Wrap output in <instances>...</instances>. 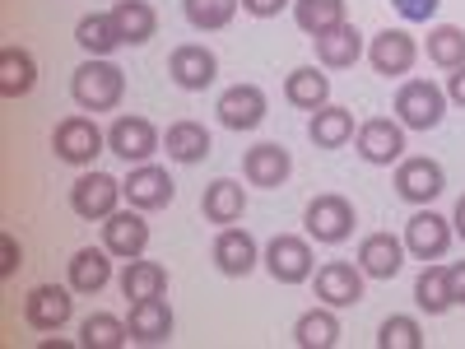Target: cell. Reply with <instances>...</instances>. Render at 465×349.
Here are the masks:
<instances>
[{
	"instance_id": "6da1fadb",
	"label": "cell",
	"mask_w": 465,
	"mask_h": 349,
	"mask_svg": "<svg viewBox=\"0 0 465 349\" xmlns=\"http://www.w3.org/2000/svg\"><path fill=\"white\" fill-rule=\"evenodd\" d=\"M70 94H74V103H80L84 112H112L116 103L126 98V75L116 70L107 56H89L80 70H74Z\"/></svg>"
},
{
	"instance_id": "7a4b0ae2",
	"label": "cell",
	"mask_w": 465,
	"mask_h": 349,
	"mask_svg": "<svg viewBox=\"0 0 465 349\" xmlns=\"http://www.w3.org/2000/svg\"><path fill=\"white\" fill-rule=\"evenodd\" d=\"M442 112H447V94L433 80H405L396 94V122L405 131H433L442 126Z\"/></svg>"
},
{
	"instance_id": "3957f363",
	"label": "cell",
	"mask_w": 465,
	"mask_h": 349,
	"mask_svg": "<svg viewBox=\"0 0 465 349\" xmlns=\"http://www.w3.org/2000/svg\"><path fill=\"white\" fill-rule=\"evenodd\" d=\"M103 145H107V135L89 122V116H65V122H56V135H52L56 159L61 164H74V168L94 164L98 154H103Z\"/></svg>"
},
{
	"instance_id": "277c9868",
	"label": "cell",
	"mask_w": 465,
	"mask_h": 349,
	"mask_svg": "<svg viewBox=\"0 0 465 349\" xmlns=\"http://www.w3.org/2000/svg\"><path fill=\"white\" fill-rule=\"evenodd\" d=\"M354 149L363 154L368 164L391 168V164L405 159V126L391 122V116H372V122H363V126L354 131Z\"/></svg>"
},
{
	"instance_id": "5b68a950",
	"label": "cell",
	"mask_w": 465,
	"mask_h": 349,
	"mask_svg": "<svg viewBox=\"0 0 465 349\" xmlns=\"http://www.w3.org/2000/svg\"><path fill=\"white\" fill-rule=\"evenodd\" d=\"M396 191H401V201H410V205H429V201H438L447 191V173H442L438 159H423V154L419 159H401Z\"/></svg>"
},
{
	"instance_id": "8992f818",
	"label": "cell",
	"mask_w": 465,
	"mask_h": 349,
	"mask_svg": "<svg viewBox=\"0 0 465 349\" xmlns=\"http://www.w3.org/2000/svg\"><path fill=\"white\" fill-rule=\"evenodd\" d=\"M265 270H270L280 284L312 280V247H307V238H293V233L270 238V247H265Z\"/></svg>"
},
{
	"instance_id": "52a82bcc",
	"label": "cell",
	"mask_w": 465,
	"mask_h": 349,
	"mask_svg": "<svg viewBox=\"0 0 465 349\" xmlns=\"http://www.w3.org/2000/svg\"><path fill=\"white\" fill-rule=\"evenodd\" d=\"M122 182L107 177V173H84L80 182L70 186V210L80 219H107L116 214V201H122Z\"/></svg>"
},
{
	"instance_id": "ba28073f",
	"label": "cell",
	"mask_w": 465,
	"mask_h": 349,
	"mask_svg": "<svg viewBox=\"0 0 465 349\" xmlns=\"http://www.w3.org/2000/svg\"><path fill=\"white\" fill-rule=\"evenodd\" d=\"M349 233H354V205H349L344 196L326 191V196H317L312 205H307V238H317V243H344Z\"/></svg>"
},
{
	"instance_id": "9c48e42d",
	"label": "cell",
	"mask_w": 465,
	"mask_h": 349,
	"mask_svg": "<svg viewBox=\"0 0 465 349\" xmlns=\"http://www.w3.org/2000/svg\"><path fill=\"white\" fill-rule=\"evenodd\" d=\"M168 75L177 80V89L201 94V89H210V85H214V75H219V56H214L210 47H201V43H182V47L168 56Z\"/></svg>"
},
{
	"instance_id": "30bf717a",
	"label": "cell",
	"mask_w": 465,
	"mask_h": 349,
	"mask_svg": "<svg viewBox=\"0 0 465 349\" xmlns=\"http://www.w3.org/2000/svg\"><path fill=\"white\" fill-rule=\"evenodd\" d=\"M107 149L126 164H149V154L159 149V131H153V122H144V116H116L112 131H107Z\"/></svg>"
},
{
	"instance_id": "8fae6325",
	"label": "cell",
	"mask_w": 465,
	"mask_h": 349,
	"mask_svg": "<svg viewBox=\"0 0 465 349\" xmlns=\"http://www.w3.org/2000/svg\"><path fill=\"white\" fill-rule=\"evenodd\" d=\"M214 112L228 131H256L265 122V94H261V85H232L219 94Z\"/></svg>"
},
{
	"instance_id": "7c38bea8",
	"label": "cell",
	"mask_w": 465,
	"mask_h": 349,
	"mask_svg": "<svg viewBox=\"0 0 465 349\" xmlns=\"http://www.w3.org/2000/svg\"><path fill=\"white\" fill-rule=\"evenodd\" d=\"M368 61H372L377 75H386V80H401V75H410V65L419 61V47L405 28H386V33L372 37Z\"/></svg>"
},
{
	"instance_id": "4fadbf2b",
	"label": "cell",
	"mask_w": 465,
	"mask_h": 349,
	"mask_svg": "<svg viewBox=\"0 0 465 349\" xmlns=\"http://www.w3.org/2000/svg\"><path fill=\"white\" fill-rule=\"evenodd\" d=\"M70 313H74V298L61 284H37L24 298V322L33 331H61L70 322Z\"/></svg>"
},
{
	"instance_id": "5bb4252c",
	"label": "cell",
	"mask_w": 465,
	"mask_h": 349,
	"mask_svg": "<svg viewBox=\"0 0 465 349\" xmlns=\"http://www.w3.org/2000/svg\"><path fill=\"white\" fill-rule=\"evenodd\" d=\"M103 247H107L112 256H122V261L144 256V247H149V224L135 214V205L103 219Z\"/></svg>"
},
{
	"instance_id": "9a60e30c",
	"label": "cell",
	"mask_w": 465,
	"mask_h": 349,
	"mask_svg": "<svg viewBox=\"0 0 465 349\" xmlns=\"http://www.w3.org/2000/svg\"><path fill=\"white\" fill-rule=\"evenodd\" d=\"M405 247H410L419 261L447 256V247H451V219H442L438 210H419V214L405 224Z\"/></svg>"
},
{
	"instance_id": "2e32d148",
	"label": "cell",
	"mask_w": 465,
	"mask_h": 349,
	"mask_svg": "<svg viewBox=\"0 0 465 349\" xmlns=\"http://www.w3.org/2000/svg\"><path fill=\"white\" fill-rule=\"evenodd\" d=\"M317 298L326 307H354L363 303V270L349 261H326L317 270Z\"/></svg>"
},
{
	"instance_id": "e0dca14e",
	"label": "cell",
	"mask_w": 465,
	"mask_h": 349,
	"mask_svg": "<svg viewBox=\"0 0 465 349\" xmlns=\"http://www.w3.org/2000/svg\"><path fill=\"white\" fill-rule=\"evenodd\" d=\"M126 331H131V344H168L173 340V307L163 303V294L131 303Z\"/></svg>"
},
{
	"instance_id": "ac0fdd59",
	"label": "cell",
	"mask_w": 465,
	"mask_h": 349,
	"mask_svg": "<svg viewBox=\"0 0 465 349\" xmlns=\"http://www.w3.org/2000/svg\"><path fill=\"white\" fill-rule=\"evenodd\" d=\"M122 186H126V196H131L135 210H163L177 196V182L168 177V168H153V164H140Z\"/></svg>"
},
{
	"instance_id": "d6986e66",
	"label": "cell",
	"mask_w": 465,
	"mask_h": 349,
	"mask_svg": "<svg viewBox=\"0 0 465 349\" xmlns=\"http://www.w3.org/2000/svg\"><path fill=\"white\" fill-rule=\"evenodd\" d=\"M261 261V252H256V238L247 228H219V238H214V265L223 270V275H232V280H242V275H252V265Z\"/></svg>"
},
{
	"instance_id": "ffe728a7",
	"label": "cell",
	"mask_w": 465,
	"mask_h": 349,
	"mask_svg": "<svg viewBox=\"0 0 465 349\" xmlns=\"http://www.w3.org/2000/svg\"><path fill=\"white\" fill-rule=\"evenodd\" d=\"M405 265V243L391 238V233H368L359 243V270L372 280H396Z\"/></svg>"
},
{
	"instance_id": "44dd1931",
	"label": "cell",
	"mask_w": 465,
	"mask_h": 349,
	"mask_svg": "<svg viewBox=\"0 0 465 349\" xmlns=\"http://www.w3.org/2000/svg\"><path fill=\"white\" fill-rule=\"evenodd\" d=\"M242 173L252 186H284L289 173H293V159H289V149L284 145H256L247 149V159H242Z\"/></svg>"
},
{
	"instance_id": "7402d4cb",
	"label": "cell",
	"mask_w": 465,
	"mask_h": 349,
	"mask_svg": "<svg viewBox=\"0 0 465 349\" xmlns=\"http://www.w3.org/2000/svg\"><path fill=\"white\" fill-rule=\"evenodd\" d=\"M201 210H205V219H210V224H219V228L238 224V219L247 214V191H242V182H232V177H214V182L205 186V196H201Z\"/></svg>"
},
{
	"instance_id": "603a6c76",
	"label": "cell",
	"mask_w": 465,
	"mask_h": 349,
	"mask_svg": "<svg viewBox=\"0 0 465 349\" xmlns=\"http://www.w3.org/2000/svg\"><path fill=\"white\" fill-rule=\"evenodd\" d=\"M317 43V61L322 65H331V70H349L359 56H363V33L354 28V24H335L331 33H322V37H312Z\"/></svg>"
},
{
	"instance_id": "cb8c5ba5",
	"label": "cell",
	"mask_w": 465,
	"mask_h": 349,
	"mask_svg": "<svg viewBox=\"0 0 465 349\" xmlns=\"http://www.w3.org/2000/svg\"><path fill=\"white\" fill-rule=\"evenodd\" d=\"M37 85V61L28 47H0V94L10 103L15 98H28Z\"/></svg>"
},
{
	"instance_id": "d4e9b609",
	"label": "cell",
	"mask_w": 465,
	"mask_h": 349,
	"mask_svg": "<svg viewBox=\"0 0 465 349\" xmlns=\"http://www.w3.org/2000/svg\"><path fill=\"white\" fill-rule=\"evenodd\" d=\"M112 252L107 247H80L70 256V289L74 294H103L112 280Z\"/></svg>"
},
{
	"instance_id": "484cf974",
	"label": "cell",
	"mask_w": 465,
	"mask_h": 349,
	"mask_svg": "<svg viewBox=\"0 0 465 349\" xmlns=\"http://www.w3.org/2000/svg\"><path fill=\"white\" fill-rule=\"evenodd\" d=\"M112 24H116V33H122L126 47H140V43H149V37L159 33V15L149 10V0H116Z\"/></svg>"
},
{
	"instance_id": "4316f807",
	"label": "cell",
	"mask_w": 465,
	"mask_h": 349,
	"mask_svg": "<svg viewBox=\"0 0 465 349\" xmlns=\"http://www.w3.org/2000/svg\"><path fill=\"white\" fill-rule=\"evenodd\" d=\"M307 135H312L317 149H340V145L354 140V112L326 103V107L312 112V122H307Z\"/></svg>"
},
{
	"instance_id": "83f0119b",
	"label": "cell",
	"mask_w": 465,
	"mask_h": 349,
	"mask_svg": "<svg viewBox=\"0 0 465 349\" xmlns=\"http://www.w3.org/2000/svg\"><path fill=\"white\" fill-rule=\"evenodd\" d=\"M284 98H289L293 107H302V112H317V107H326V98H331V80H326L317 65H298L289 80H284Z\"/></svg>"
},
{
	"instance_id": "f1b7e54d",
	"label": "cell",
	"mask_w": 465,
	"mask_h": 349,
	"mask_svg": "<svg viewBox=\"0 0 465 349\" xmlns=\"http://www.w3.org/2000/svg\"><path fill=\"white\" fill-rule=\"evenodd\" d=\"M122 294H126L131 303L168 294V270H163L159 261H140V256L126 261V270H122Z\"/></svg>"
},
{
	"instance_id": "f546056e",
	"label": "cell",
	"mask_w": 465,
	"mask_h": 349,
	"mask_svg": "<svg viewBox=\"0 0 465 349\" xmlns=\"http://www.w3.org/2000/svg\"><path fill=\"white\" fill-rule=\"evenodd\" d=\"M293 340L302 349H335L340 344V317H335V307H312V313H302L298 326H293Z\"/></svg>"
},
{
	"instance_id": "4dcf8cb0",
	"label": "cell",
	"mask_w": 465,
	"mask_h": 349,
	"mask_svg": "<svg viewBox=\"0 0 465 349\" xmlns=\"http://www.w3.org/2000/svg\"><path fill=\"white\" fill-rule=\"evenodd\" d=\"M74 43H80L89 56H112L116 47H126L116 24H112V15H84L80 24H74Z\"/></svg>"
},
{
	"instance_id": "1f68e13d",
	"label": "cell",
	"mask_w": 465,
	"mask_h": 349,
	"mask_svg": "<svg viewBox=\"0 0 465 349\" xmlns=\"http://www.w3.org/2000/svg\"><path fill=\"white\" fill-rule=\"evenodd\" d=\"M210 154V131L201 122H173L168 126V159L173 164H201Z\"/></svg>"
},
{
	"instance_id": "d6a6232c",
	"label": "cell",
	"mask_w": 465,
	"mask_h": 349,
	"mask_svg": "<svg viewBox=\"0 0 465 349\" xmlns=\"http://www.w3.org/2000/svg\"><path fill=\"white\" fill-rule=\"evenodd\" d=\"M414 303L423 307L429 317H442L447 307H451V275H447V265H423V275L414 284Z\"/></svg>"
},
{
	"instance_id": "836d02e7",
	"label": "cell",
	"mask_w": 465,
	"mask_h": 349,
	"mask_svg": "<svg viewBox=\"0 0 465 349\" xmlns=\"http://www.w3.org/2000/svg\"><path fill=\"white\" fill-rule=\"evenodd\" d=\"M293 24L307 37H322L335 24H344V0H293Z\"/></svg>"
},
{
	"instance_id": "e575fe53",
	"label": "cell",
	"mask_w": 465,
	"mask_h": 349,
	"mask_svg": "<svg viewBox=\"0 0 465 349\" xmlns=\"http://www.w3.org/2000/svg\"><path fill=\"white\" fill-rule=\"evenodd\" d=\"M429 61L442 65V70L465 65V28H456V24H433V28H429Z\"/></svg>"
},
{
	"instance_id": "d590c367",
	"label": "cell",
	"mask_w": 465,
	"mask_h": 349,
	"mask_svg": "<svg viewBox=\"0 0 465 349\" xmlns=\"http://www.w3.org/2000/svg\"><path fill=\"white\" fill-rule=\"evenodd\" d=\"M126 340H131L126 322L112 317V313H94V317H84V326H80V344H84V349H122Z\"/></svg>"
},
{
	"instance_id": "8d00e7d4",
	"label": "cell",
	"mask_w": 465,
	"mask_h": 349,
	"mask_svg": "<svg viewBox=\"0 0 465 349\" xmlns=\"http://www.w3.org/2000/svg\"><path fill=\"white\" fill-rule=\"evenodd\" d=\"M182 5H186V19L196 24L201 33H219V28L232 24V15H238L242 0H182Z\"/></svg>"
},
{
	"instance_id": "74e56055",
	"label": "cell",
	"mask_w": 465,
	"mask_h": 349,
	"mask_svg": "<svg viewBox=\"0 0 465 349\" xmlns=\"http://www.w3.org/2000/svg\"><path fill=\"white\" fill-rule=\"evenodd\" d=\"M377 344L381 349H423V331L414 317H386L377 331Z\"/></svg>"
},
{
	"instance_id": "f35d334b",
	"label": "cell",
	"mask_w": 465,
	"mask_h": 349,
	"mask_svg": "<svg viewBox=\"0 0 465 349\" xmlns=\"http://www.w3.org/2000/svg\"><path fill=\"white\" fill-rule=\"evenodd\" d=\"M391 5H396V15H401L405 24H429V19L438 15L442 0H391Z\"/></svg>"
},
{
	"instance_id": "ab89813d",
	"label": "cell",
	"mask_w": 465,
	"mask_h": 349,
	"mask_svg": "<svg viewBox=\"0 0 465 349\" xmlns=\"http://www.w3.org/2000/svg\"><path fill=\"white\" fill-rule=\"evenodd\" d=\"M19 265H24V252L15 243V233H0V280H15Z\"/></svg>"
},
{
	"instance_id": "60d3db41",
	"label": "cell",
	"mask_w": 465,
	"mask_h": 349,
	"mask_svg": "<svg viewBox=\"0 0 465 349\" xmlns=\"http://www.w3.org/2000/svg\"><path fill=\"white\" fill-rule=\"evenodd\" d=\"M284 5H289V0H242V10L256 15V19H275Z\"/></svg>"
},
{
	"instance_id": "b9f144b4",
	"label": "cell",
	"mask_w": 465,
	"mask_h": 349,
	"mask_svg": "<svg viewBox=\"0 0 465 349\" xmlns=\"http://www.w3.org/2000/svg\"><path fill=\"white\" fill-rule=\"evenodd\" d=\"M447 275H451V303H460V307H465V261L447 265Z\"/></svg>"
},
{
	"instance_id": "7bdbcfd3",
	"label": "cell",
	"mask_w": 465,
	"mask_h": 349,
	"mask_svg": "<svg viewBox=\"0 0 465 349\" xmlns=\"http://www.w3.org/2000/svg\"><path fill=\"white\" fill-rule=\"evenodd\" d=\"M447 98L465 107V65H456V70H451V85H447Z\"/></svg>"
},
{
	"instance_id": "ee69618b",
	"label": "cell",
	"mask_w": 465,
	"mask_h": 349,
	"mask_svg": "<svg viewBox=\"0 0 465 349\" xmlns=\"http://www.w3.org/2000/svg\"><path fill=\"white\" fill-rule=\"evenodd\" d=\"M451 224H456V233H460V238H465V196L456 201V219H451Z\"/></svg>"
}]
</instances>
